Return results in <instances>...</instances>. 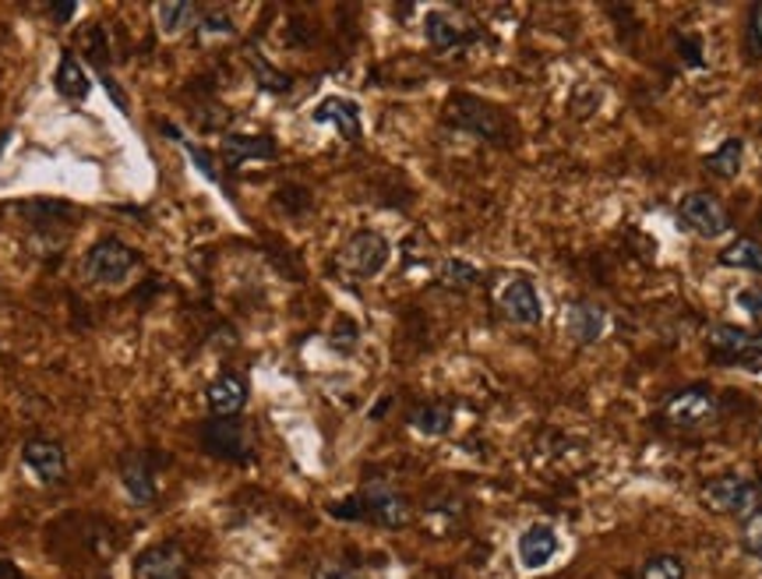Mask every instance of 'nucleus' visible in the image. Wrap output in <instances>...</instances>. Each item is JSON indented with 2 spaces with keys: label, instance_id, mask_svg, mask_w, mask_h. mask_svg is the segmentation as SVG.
<instances>
[{
  "label": "nucleus",
  "instance_id": "31",
  "mask_svg": "<svg viewBox=\"0 0 762 579\" xmlns=\"http://www.w3.org/2000/svg\"><path fill=\"white\" fill-rule=\"evenodd\" d=\"M735 304L744 311V315L749 319H755V322H762V287H749V290H738V297H735Z\"/></svg>",
  "mask_w": 762,
  "mask_h": 579
},
{
  "label": "nucleus",
  "instance_id": "8",
  "mask_svg": "<svg viewBox=\"0 0 762 579\" xmlns=\"http://www.w3.org/2000/svg\"><path fill=\"white\" fill-rule=\"evenodd\" d=\"M360 502H363V520H371L378 526H389V530H400L413 520V506L409 498L400 495L395 488H389L385 480H374L368 488L360 491Z\"/></svg>",
  "mask_w": 762,
  "mask_h": 579
},
{
  "label": "nucleus",
  "instance_id": "21",
  "mask_svg": "<svg viewBox=\"0 0 762 579\" xmlns=\"http://www.w3.org/2000/svg\"><path fill=\"white\" fill-rule=\"evenodd\" d=\"M741 163H744V142H741V138H727L717 152H709L703 160V166L720 181H735L741 174Z\"/></svg>",
  "mask_w": 762,
  "mask_h": 579
},
{
  "label": "nucleus",
  "instance_id": "32",
  "mask_svg": "<svg viewBox=\"0 0 762 579\" xmlns=\"http://www.w3.org/2000/svg\"><path fill=\"white\" fill-rule=\"evenodd\" d=\"M184 149H187V155H190V160L198 163V170H201L205 177H209V181H219V174H216V166H212V160H209V155H205L201 149H195V146H184Z\"/></svg>",
  "mask_w": 762,
  "mask_h": 579
},
{
  "label": "nucleus",
  "instance_id": "12",
  "mask_svg": "<svg viewBox=\"0 0 762 579\" xmlns=\"http://www.w3.org/2000/svg\"><path fill=\"white\" fill-rule=\"evenodd\" d=\"M22 460L39 484H64V477H68V456H64V449L50 442V438H32V442H25Z\"/></svg>",
  "mask_w": 762,
  "mask_h": 579
},
{
  "label": "nucleus",
  "instance_id": "9",
  "mask_svg": "<svg viewBox=\"0 0 762 579\" xmlns=\"http://www.w3.org/2000/svg\"><path fill=\"white\" fill-rule=\"evenodd\" d=\"M135 579H184L187 576V555L177 541H163V544H152L146 547L135 566H131Z\"/></svg>",
  "mask_w": 762,
  "mask_h": 579
},
{
  "label": "nucleus",
  "instance_id": "7",
  "mask_svg": "<svg viewBox=\"0 0 762 579\" xmlns=\"http://www.w3.org/2000/svg\"><path fill=\"white\" fill-rule=\"evenodd\" d=\"M201 445L209 449L212 456H219V460H233V463L251 460V431H247L244 420H236V417H212V420H205Z\"/></svg>",
  "mask_w": 762,
  "mask_h": 579
},
{
  "label": "nucleus",
  "instance_id": "19",
  "mask_svg": "<svg viewBox=\"0 0 762 579\" xmlns=\"http://www.w3.org/2000/svg\"><path fill=\"white\" fill-rule=\"evenodd\" d=\"M424 36L435 50H455V46L466 43V28L459 25L449 11H427L424 19Z\"/></svg>",
  "mask_w": 762,
  "mask_h": 579
},
{
  "label": "nucleus",
  "instance_id": "25",
  "mask_svg": "<svg viewBox=\"0 0 762 579\" xmlns=\"http://www.w3.org/2000/svg\"><path fill=\"white\" fill-rule=\"evenodd\" d=\"M438 279H441V287H449V290H473L484 276H481L476 265H470L463 258H444Z\"/></svg>",
  "mask_w": 762,
  "mask_h": 579
},
{
  "label": "nucleus",
  "instance_id": "15",
  "mask_svg": "<svg viewBox=\"0 0 762 579\" xmlns=\"http://www.w3.org/2000/svg\"><path fill=\"white\" fill-rule=\"evenodd\" d=\"M205 403H209L212 417H236L247 403V382L241 374H230V371L219 374V379H212L209 389H205Z\"/></svg>",
  "mask_w": 762,
  "mask_h": 579
},
{
  "label": "nucleus",
  "instance_id": "18",
  "mask_svg": "<svg viewBox=\"0 0 762 579\" xmlns=\"http://www.w3.org/2000/svg\"><path fill=\"white\" fill-rule=\"evenodd\" d=\"M54 85L64 100L71 103H82L89 100L92 92V82H89V71L82 68V60H78L74 54H60V65H57V74H54Z\"/></svg>",
  "mask_w": 762,
  "mask_h": 579
},
{
  "label": "nucleus",
  "instance_id": "3",
  "mask_svg": "<svg viewBox=\"0 0 762 579\" xmlns=\"http://www.w3.org/2000/svg\"><path fill=\"white\" fill-rule=\"evenodd\" d=\"M720 414V403L717 393L706 385H692V389H678V393L663 403V420L671 428L681 431H695V428H706L713 425Z\"/></svg>",
  "mask_w": 762,
  "mask_h": 579
},
{
  "label": "nucleus",
  "instance_id": "28",
  "mask_svg": "<svg viewBox=\"0 0 762 579\" xmlns=\"http://www.w3.org/2000/svg\"><path fill=\"white\" fill-rule=\"evenodd\" d=\"M744 54L749 60H762V4H752L749 25H744Z\"/></svg>",
  "mask_w": 762,
  "mask_h": 579
},
{
  "label": "nucleus",
  "instance_id": "17",
  "mask_svg": "<svg viewBox=\"0 0 762 579\" xmlns=\"http://www.w3.org/2000/svg\"><path fill=\"white\" fill-rule=\"evenodd\" d=\"M120 484H124V491L135 498V506H152L155 480H152V466H149L146 456H141V452L124 456V463H120Z\"/></svg>",
  "mask_w": 762,
  "mask_h": 579
},
{
  "label": "nucleus",
  "instance_id": "1",
  "mask_svg": "<svg viewBox=\"0 0 762 579\" xmlns=\"http://www.w3.org/2000/svg\"><path fill=\"white\" fill-rule=\"evenodd\" d=\"M703 506L709 512H720V516H735L741 523L744 516L755 512L762 506V488L752 477H738V474H727V477H713L709 484H703Z\"/></svg>",
  "mask_w": 762,
  "mask_h": 579
},
{
  "label": "nucleus",
  "instance_id": "14",
  "mask_svg": "<svg viewBox=\"0 0 762 579\" xmlns=\"http://www.w3.org/2000/svg\"><path fill=\"white\" fill-rule=\"evenodd\" d=\"M318 124H332L346 142H360L363 138V124H360V106L354 100H343V96H328L314 106L311 114Z\"/></svg>",
  "mask_w": 762,
  "mask_h": 579
},
{
  "label": "nucleus",
  "instance_id": "4",
  "mask_svg": "<svg viewBox=\"0 0 762 579\" xmlns=\"http://www.w3.org/2000/svg\"><path fill=\"white\" fill-rule=\"evenodd\" d=\"M389 252H392V247H389L385 238H381V233L360 230V233H354V238L343 244L339 269L346 276H354V279H371V276H378L389 265Z\"/></svg>",
  "mask_w": 762,
  "mask_h": 579
},
{
  "label": "nucleus",
  "instance_id": "33",
  "mask_svg": "<svg viewBox=\"0 0 762 579\" xmlns=\"http://www.w3.org/2000/svg\"><path fill=\"white\" fill-rule=\"evenodd\" d=\"M50 14H54L60 25H68L74 14H78V4H50Z\"/></svg>",
  "mask_w": 762,
  "mask_h": 579
},
{
  "label": "nucleus",
  "instance_id": "5",
  "mask_svg": "<svg viewBox=\"0 0 762 579\" xmlns=\"http://www.w3.org/2000/svg\"><path fill=\"white\" fill-rule=\"evenodd\" d=\"M678 219L685 223V230H692L703 241H717L724 233H730V216L709 192H692L681 198Z\"/></svg>",
  "mask_w": 762,
  "mask_h": 579
},
{
  "label": "nucleus",
  "instance_id": "20",
  "mask_svg": "<svg viewBox=\"0 0 762 579\" xmlns=\"http://www.w3.org/2000/svg\"><path fill=\"white\" fill-rule=\"evenodd\" d=\"M222 152H227L230 163L241 160H273L276 142L268 135H227L222 138Z\"/></svg>",
  "mask_w": 762,
  "mask_h": 579
},
{
  "label": "nucleus",
  "instance_id": "26",
  "mask_svg": "<svg viewBox=\"0 0 762 579\" xmlns=\"http://www.w3.org/2000/svg\"><path fill=\"white\" fill-rule=\"evenodd\" d=\"M685 576L689 569L678 555H654V558H646L639 569V579H685Z\"/></svg>",
  "mask_w": 762,
  "mask_h": 579
},
{
  "label": "nucleus",
  "instance_id": "16",
  "mask_svg": "<svg viewBox=\"0 0 762 579\" xmlns=\"http://www.w3.org/2000/svg\"><path fill=\"white\" fill-rule=\"evenodd\" d=\"M558 555V534L547 523H533L530 530H522L519 537V561L527 569H544L547 561Z\"/></svg>",
  "mask_w": 762,
  "mask_h": 579
},
{
  "label": "nucleus",
  "instance_id": "11",
  "mask_svg": "<svg viewBox=\"0 0 762 579\" xmlns=\"http://www.w3.org/2000/svg\"><path fill=\"white\" fill-rule=\"evenodd\" d=\"M452 120L459 128H466L473 135L487 138V142H505V124L495 106H487L473 96H455L452 100Z\"/></svg>",
  "mask_w": 762,
  "mask_h": 579
},
{
  "label": "nucleus",
  "instance_id": "24",
  "mask_svg": "<svg viewBox=\"0 0 762 579\" xmlns=\"http://www.w3.org/2000/svg\"><path fill=\"white\" fill-rule=\"evenodd\" d=\"M152 14H155L159 33H163V36H181L184 28L198 19V8L195 4H173V0H166V4H155Z\"/></svg>",
  "mask_w": 762,
  "mask_h": 579
},
{
  "label": "nucleus",
  "instance_id": "34",
  "mask_svg": "<svg viewBox=\"0 0 762 579\" xmlns=\"http://www.w3.org/2000/svg\"><path fill=\"white\" fill-rule=\"evenodd\" d=\"M0 579H22L19 569L11 566V561H0Z\"/></svg>",
  "mask_w": 762,
  "mask_h": 579
},
{
  "label": "nucleus",
  "instance_id": "22",
  "mask_svg": "<svg viewBox=\"0 0 762 579\" xmlns=\"http://www.w3.org/2000/svg\"><path fill=\"white\" fill-rule=\"evenodd\" d=\"M724 269H744V273H762V241L755 238H738L735 244L720 252Z\"/></svg>",
  "mask_w": 762,
  "mask_h": 579
},
{
  "label": "nucleus",
  "instance_id": "27",
  "mask_svg": "<svg viewBox=\"0 0 762 579\" xmlns=\"http://www.w3.org/2000/svg\"><path fill=\"white\" fill-rule=\"evenodd\" d=\"M741 547L749 555H755V558H762V506L755 509V512H749L741 520Z\"/></svg>",
  "mask_w": 762,
  "mask_h": 579
},
{
  "label": "nucleus",
  "instance_id": "30",
  "mask_svg": "<svg viewBox=\"0 0 762 579\" xmlns=\"http://www.w3.org/2000/svg\"><path fill=\"white\" fill-rule=\"evenodd\" d=\"M201 28L209 36H233V22H230V14L227 11H219V8H209L201 14Z\"/></svg>",
  "mask_w": 762,
  "mask_h": 579
},
{
  "label": "nucleus",
  "instance_id": "6",
  "mask_svg": "<svg viewBox=\"0 0 762 579\" xmlns=\"http://www.w3.org/2000/svg\"><path fill=\"white\" fill-rule=\"evenodd\" d=\"M706 347L727 364L755 368L762 361V333H749V328H738V325H713L706 336Z\"/></svg>",
  "mask_w": 762,
  "mask_h": 579
},
{
  "label": "nucleus",
  "instance_id": "23",
  "mask_svg": "<svg viewBox=\"0 0 762 579\" xmlns=\"http://www.w3.org/2000/svg\"><path fill=\"white\" fill-rule=\"evenodd\" d=\"M409 425L417 428L420 435H427V438L449 435V428H452V406H444V403L417 406V410L409 414Z\"/></svg>",
  "mask_w": 762,
  "mask_h": 579
},
{
  "label": "nucleus",
  "instance_id": "13",
  "mask_svg": "<svg viewBox=\"0 0 762 579\" xmlns=\"http://www.w3.org/2000/svg\"><path fill=\"white\" fill-rule=\"evenodd\" d=\"M565 336L572 343H579V347H590V343H597L603 336V328H608V311H603L597 301H576L565 308Z\"/></svg>",
  "mask_w": 762,
  "mask_h": 579
},
{
  "label": "nucleus",
  "instance_id": "29",
  "mask_svg": "<svg viewBox=\"0 0 762 579\" xmlns=\"http://www.w3.org/2000/svg\"><path fill=\"white\" fill-rule=\"evenodd\" d=\"M311 579H357V569L346 566V561H339V558H322L314 566Z\"/></svg>",
  "mask_w": 762,
  "mask_h": 579
},
{
  "label": "nucleus",
  "instance_id": "10",
  "mask_svg": "<svg viewBox=\"0 0 762 579\" xmlns=\"http://www.w3.org/2000/svg\"><path fill=\"white\" fill-rule=\"evenodd\" d=\"M498 308L508 322L516 325H540L544 319V304H540V293L527 276H512L498 293Z\"/></svg>",
  "mask_w": 762,
  "mask_h": 579
},
{
  "label": "nucleus",
  "instance_id": "2",
  "mask_svg": "<svg viewBox=\"0 0 762 579\" xmlns=\"http://www.w3.org/2000/svg\"><path fill=\"white\" fill-rule=\"evenodd\" d=\"M135 265H138L135 247H127L120 238H103L89 247L85 276L95 287H120L124 279L135 273Z\"/></svg>",
  "mask_w": 762,
  "mask_h": 579
}]
</instances>
